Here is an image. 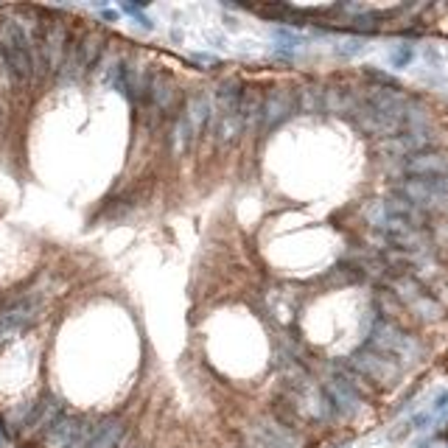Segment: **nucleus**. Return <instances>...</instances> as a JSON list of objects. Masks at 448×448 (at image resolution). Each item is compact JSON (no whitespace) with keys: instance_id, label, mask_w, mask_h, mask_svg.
I'll return each instance as SVG.
<instances>
[{"instance_id":"f257e3e1","label":"nucleus","mask_w":448,"mask_h":448,"mask_svg":"<svg viewBox=\"0 0 448 448\" xmlns=\"http://www.w3.org/2000/svg\"><path fill=\"white\" fill-rule=\"evenodd\" d=\"M0 67L15 85H28L31 79H37L34 42L23 20L9 17L0 23Z\"/></svg>"},{"instance_id":"f03ea898","label":"nucleus","mask_w":448,"mask_h":448,"mask_svg":"<svg viewBox=\"0 0 448 448\" xmlns=\"http://www.w3.org/2000/svg\"><path fill=\"white\" fill-rule=\"evenodd\" d=\"M364 345H370V347L381 350L384 356L395 359L401 367L412 364V361H417L423 356V345L417 342V336H412L401 322L379 317V314H372V325L367 331Z\"/></svg>"},{"instance_id":"7ed1b4c3","label":"nucleus","mask_w":448,"mask_h":448,"mask_svg":"<svg viewBox=\"0 0 448 448\" xmlns=\"http://www.w3.org/2000/svg\"><path fill=\"white\" fill-rule=\"evenodd\" d=\"M347 367H350V372H356L359 379H367V381L379 384V387H393L401 379V372H404V367L395 359L384 356L381 350L370 347V345L356 347L347 356Z\"/></svg>"},{"instance_id":"20e7f679","label":"nucleus","mask_w":448,"mask_h":448,"mask_svg":"<svg viewBox=\"0 0 448 448\" xmlns=\"http://www.w3.org/2000/svg\"><path fill=\"white\" fill-rule=\"evenodd\" d=\"M93 420L96 417L79 412H64L53 426H48L37 437V442L40 448H85L93 431Z\"/></svg>"},{"instance_id":"39448f33","label":"nucleus","mask_w":448,"mask_h":448,"mask_svg":"<svg viewBox=\"0 0 448 448\" xmlns=\"http://www.w3.org/2000/svg\"><path fill=\"white\" fill-rule=\"evenodd\" d=\"M291 115H297V98H294V90H286V87H272L269 93H264V107H261V115L255 121V132L258 135H272L277 126H283Z\"/></svg>"},{"instance_id":"423d86ee","label":"nucleus","mask_w":448,"mask_h":448,"mask_svg":"<svg viewBox=\"0 0 448 448\" xmlns=\"http://www.w3.org/2000/svg\"><path fill=\"white\" fill-rule=\"evenodd\" d=\"M129 426L123 417L118 415H107V417H96L93 420V431L85 448H126L129 442Z\"/></svg>"},{"instance_id":"0eeeda50","label":"nucleus","mask_w":448,"mask_h":448,"mask_svg":"<svg viewBox=\"0 0 448 448\" xmlns=\"http://www.w3.org/2000/svg\"><path fill=\"white\" fill-rule=\"evenodd\" d=\"M398 171L404 177H440V174H448V152L426 148V152L409 155L406 160L398 163Z\"/></svg>"},{"instance_id":"6e6552de","label":"nucleus","mask_w":448,"mask_h":448,"mask_svg":"<svg viewBox=\"0 0 448 448\" xmlns=\"http://www.w3.org/2000/svg\"><path fill=\"white\" fill-rule=\"evenodd\" d=\"M247 448H297V434L275 420H261L244 440Z\"/></svg>"},{"instance_id":"1a4fd4ad","label":"nucleus","mask_w":448,"mask_h":448,"mask_svg":"<svg viewBox=\"0 0 448 448\" xmlns=\"http://www.w3.org/2000/svg\"><path fill=\"white\" fill-rule=\"evenodd\" d=\"M294 98H297V115L300 112H328L325 87H317V85L294 87Z\"/></svg>"},{"instance_id":"9d476101","label":"nucleus","mask_w":448,"mask_h":448,"mask_svg":"<svg viewBox=\"0 0 448 448\" xmlns=\"http://www.w3.org/2000/svg\"><path fill=\"white\" fill-rule=\"evenodd\" d=\"M272 42H275L277 56L286 59V62H291L294 59V51L306 42V37L297 34V31H291V28H286V26H277V28H272Z\"/></svg>"},{"instance_id":"9b49d317","label":"nucleus","mask_w":448,"mask_h":448,"mask_svg":"<svg viewBox=\"0 0 448 448\" xmlns=\"http://www.w3.org/2000/svg\"><path fill=\"white\" fill-rule=\"evenodd\" d=\"M406 311H409L415 320H420V322H440V320L445 317L442 303L437 300V297H431V291H429V294H423L420 300H415Z\"/></svg>"},{"instance_id":"f8f14e48","label":"nucleus","mask_w":448,"mask_h":448,"mask_svg":"<svg viewBox=\"0 0 448 448\" xmlns=\"http://www.w3.org/2000/svg\"><path fill=\"white\" fill-rule=\"evenodd\" d=\"M415 59H417V51H415V45H409V42H398V45L390 51V64H393L395 70L409 67Z\"/></svg>"},{"instance_id":"ddd939ff","label":"nucleus","mask_w":448,"mask_h":448,"mask_svg":"<svg viewBox=\"0 0 448 448\" xmlns=\"http://www.w3.org/2000/svg\"><path fill=\"white\" fill-rule=\"evenodd\" d=\"M121 12H123V15H129V17H135V20H137V26H140V28H146V31H152V28H155V20L143 12V6H140V3H123V6H121Z\"/></svg>"},{"instance_id":"4468645a","label":"nucleus","mask_w":448,"mask_h":448,"mask_svg":"<svg viewBox=\"0 0 448 448\" xmlns=\"http://www.w3.org/2000/svg\"><path fill=\"white\" fill-rule=\"evenodd\" d=\"M364 48H367V45H364V40L353 37V40H345V42H339V45L334 48V53H336V56H342V59H353V56H359V53H361Z\"/></svg>"},{"instance_id":"2eb2a0df","label":"nucleus","mask_w":448,"mask_h":448,"mask_svg":"<svg viewBox=\"0 0 448 448\" xmlns=\"http://www.w3.org/2000/svg\"><path fill=\"white\" fill-rule=\"evenodd\" d=\"M423 59H426V62H429V64H431L434 70H442V64H445L442 53H440V51H437L434 45H426V48H423Z\"/></svg>"},{"instance_id":"dca6fc26","label":"nucleus","mask_w":448,"mask_h":448,"mask_svg":"<svg viewBox=\"0 0 448 448\" xmlns=\"http://www.w3.org/2000/svg\"><path fill=\"white\" fill-rule=\"evenodd\" d=\"M431 426V412H417V415H412V420H409V429H415V431H423V429H429Z\"/></svg>"},{"instance_id":"f3484780","label":"nucleus","mask_w":448,"mask_h":448,"mask_svg":"<svg viewBox=\"0 0 448 448\" xmlns=\"http://www.w3.org/2000/svg\"><path fill=\"white\" fill-rule=\"evenodd\" d=\"M448 409V390H440L437 395H434V404H431V412L437 415V412H445Z\"/></svg>"},{"instance_id":"a211bd4d","label":"nucleus","mask_w":448,"mask_h":448,"mask_svg":"<svg viewBox=\"0 0 448 448\" xmlns=\"http://www.w3.org/2000/svg\"><path fill=\"white\" fill-rule=\"evenodd\" d=\"M191 62H196V64H216V56H207V53H193V56H191Z\"/></svg>"},{"instance_id":"6ab92c4d","label":"nucleus","mask_w":448,"mask_h":448,"mask_svg":"<svg viewBox=\"0 0 448 448\" xmlns=\"http://www.w3.org/2000/svg\"><path fill=\"white\" fill-rule=\"evenodd\" d=\"M101 17H104L107 23H118V12H115V9H101Z\"/></svg>"},{"instance_id":"aec40b11","label":"nucleus","mask_w":448,"mask_h":448,"mask_svg":"<svg viewBox=\"0 0 448 448\" xmlns=\"http://www.w3.org/2000/svg\"><path fill=\"white\" fill-rule=\"evenodd\" d=\"M6 437H9V434H6V429H3V420H0V448H3V442H6Z\"/></svg>"},{"instance_id":"412c9836","label":"nucleus","mask_w":448,"mask_h":448,"mask_svg":"<svg viewBox=\"0 0 448 448\" xmlns=\"http://www.w3.org/2000/svg\"><path fill=\"white\" fill-rule=\"evenodd\" d=\"M415 448H431V440H420Z\"/></svg>"}]
</instances>
